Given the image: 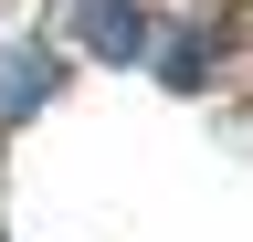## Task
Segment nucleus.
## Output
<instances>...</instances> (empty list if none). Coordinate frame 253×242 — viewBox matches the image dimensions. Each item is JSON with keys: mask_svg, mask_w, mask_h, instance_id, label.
<instances>
[{"mask_svg": "<svg viewBox=\"0 0 253 242\" xmlns=\"http://www.w3.org/2000/svg\"><path fill=\"white\" fill-rule=\"evenodd\" d=\"M84 42L106 64H137L148 53V0H84Z\"/></svg>", "mask_w": 253, "mask_h": 242, "instance_id": "f257e3e1", "label": "nucleus"}, {"mask_svg": "<svg viewBox=\"0 0 253 242\" xmlns=\"http://www.w3.org/2000/svg\"><path fill=\"white\" fill-rule=\"evenodd\" d=\"M42 95H53V53H21V64L0 74V116H32Z\"/></svg>", "mask_w": 253, "mask_h": 242, "instance_id": "f03ea898", "label": "nucleus"}]
</instances>
